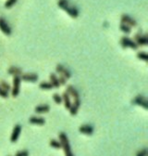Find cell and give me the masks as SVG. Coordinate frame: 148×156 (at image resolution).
I'll return each mask as SVG.
<instances>
[{"label": "cell", "instance_id": "cell-1", "mask_svg": "<svg viewBox=\"0 0 148 156\" xmlns=\"http://www.w3.org/2000/svg\"><path fill=\"white\" fill-rule=\"evenodd\" d=\"M57 6H59L60 9L65 10L68 14L73 19H76L79 16V9H77L75 6H70L69 0H59V1H57Z\"/></svg>", "mask_w": 148, "mask_h": 156}, {"label": "cell", "instance_id": "cell-2", "mask_svg": "<svg viewBox=\"0 0 148 156\" xmlns=\"http://www.w3.org/2000/svg\"><path fill=\"white\" fill-rule=\"evenodd\" d=\"M59 138L61 143V148L63 149L64 152H65V156H74V154L71 152V149H70L69 141L67 134L64 132H61L59 135Z\"/></svg>", "mask_w": 148, "mask_h": 156}, {"label": "cell", "instance_id": "cell-3", "mask_svg": "<svg viewBox=\"0 0 148 156\" xmlns=\"http://www.w3.org/2000/svg\"><path fill=\"white\" fill-rule=\"evenodd\" d=\"M120 45H121V47L122 48H131L132 49H137L138 48V46L137 44L134 42L133 39L130 38V37H128V36H123V37H121L120 39Z\"/></svg>", "mask_w": 148, "mask_h": 156}, {"label": "cell", "instance_id": "cell-4", "mask_svg": "<svg viewBox=\"0 0 148 156\" xmlns=\"http://www.w3.org/2000/svg\"><path fill=\"white\" fill-rule=\"evenodd\" d=\"M134 42L137 44V46H141V47H144V46L148 45V36L146 34H142V32H138L134 36Z\"/></svg>", "mask_w": 148, "mask_h": 156}, {"label": "cell", "instance_id": "cell-5", "mask_svg": "<svg viewBox=\"0 0 148 156\" xmlns=\"http://www.w3.org/2000/svg\"><path fill=\"white\" fill-rule=\"evenodd\" d=\"M21 76L16 75L13 77V87L11 88V93L12 97H18L19 93H20V89H21Z\"/></svg>", "mask_w": 148, "mask_h": 156}, {"label": "cell", "instance_id": "cell-6", "mask_svg": "<svg viewBox=\"0 0 148 156\" xmlns=\"http://www.w3.org/2000/svg\"><path fill=\"white\" fill-rule=\"evenodd\" d=\"M132 104H135V105H139V106L144 107L145 110L148 109L147 99H146L144 96H143V95H138L137 97H135L134 99L132 100Z\"/></svg>", "mask_w": 148, "mask_h": 156}, {"label": "cell", "instance_id": "cell-7", "mask_svg": "<svg viewBox=\"0 0 148 156\" xmlns=\"http://www.w3.org/2000/svg\"><path fill=\"white\" fill-rule=\"evenodd\" d=\"M120 22L121 23L129 25L130 27H136L137 26V22L131 16H129L128 14H122L120 17Z\"/></svg>", "mask_w": 148, "mask_h": 156}, {"label": "cell", "instance_id": "cell-8", "mask_svg": "<svg viewBox=\"0 0 148 156\" xmlns=\"http://www.w3.org/2000/svg\"><path fill=\"white\" fill-rule=\"evenodd\" d=\"M56 73H59L60 75H63L67 80L71 77V73H70V72L64 66V65H62L60 63H59L56 66Z\"/></svg>", "mask_w": 148, "mask_h": 156}, {"label": "cell", "instance_id": "cell-9", "mask_svg": "<svg viewBox=\"0 0 148 156\" xmlns=\"http://www.w3.org/2000/svg\"><path fill=\"white\" fill-rule=\"evenodd\" d=\"M21 78L22 81H25V82H31V83H35L37 82L38 76L37 74H34V73H27V74H22L21 75Z\"/></svg>", "mask_w": 148, "mask_h": 156}, {"label": "cell", "instance_id": "cell-10", "mask_svg": "<svg viewBox=\"0 0 148 156\" xmlns=\"http://www.w3.org/2000/svg\"><path fill=\"white\" fill-rule=\"evenodd\" d=\"M0 30H1L6 35H11V28L9 27V23L6 22V20L3 18H0Z\"/></svg>", "mask_w": 148, "mask_h": 156}, {"label": "cell", "instance_id": "cell-11", "mask_svg": "<svg viewBox=\"0 0 148 156\" xmlns=\"http://www.w3.org/2000/svg\"><path fill=\"white\" fill-rule=\"evenodd\" d=\"M21 126L20 125H16L13 128V131H12V134H11V136H10V141L12 143H15L19 136L21 135Z\"/></svg>", "mask_w": 148, "mask_h": 156}, {"label": "cell", "instance_id": "cell-12", "mask_svg": "<svg viewBox=\"0 0 148 156\" xmlns=\"http://www.w3.org/2000/svg\"><path fill=\"white\" fill-rule=\"evenodd\" d=\"M79 131L82 133V134H84V135H92L94 133V127L90 125H83V126H81L79 127Z\"/></svg>", "mask_w": 148, "mask_h": 156}, {"label": "cell", "instance_id": "cell-13", "mask_svg": "<svg viewBox=\"0 0 148 156\" xmlns=\"http://www.w3.org/2000/svg\"><path fill=\"white\" fill-rule=\"evenodd\" d=\"M66 91L69 95V97H72L73 99H79L80 98V94L78 92V90H77L73 86H71V84H69V86L67 87Z\"/></svg>", "mask_w": 148, "mask_h": 156}, {"label": "cell", "instance_id": "cell-14", "mask_svg": "<svg viewBox=\"0 0 148 156\" xmlns=\"http://www.w3.org/2000/svg\"><path fill=\"white\" fill-rule=\"evenodd\" d=\"M29 122L33 125H37V126H44L46 124V120L42 117H37V116H33L29 119Z\"/></svg>", "mask_w": 148, "mask_h": 156}, {"label": "cell", "instance_id": "cell-15", "mask_svg": "<svg viewBox=\"0 0 148 156\" xmlns=\"http://www.w3.org/2000/svg\"><path fill=\"white\" fill-rule=\"evenodd\" d=\"M8 74L10 75H13V76H16V75L21 76L22 74V69L20 67H17V66H11L8 70Z\"/></svg>", "mask_w": 148, "mask_h": 156}, {"label": "cell", "instance_id": "cell-16", "mask_svg": "<svg viewBox=\"0 0 148 156\" xmlns=\"http://www.w3.org/2000/svg\"><path fill=\"white\" fill-rule=\"evenodd\" d=\"M61 97H62V102H64L65 108L69 110V107L71 106V101H70V97H69V95L68 94L67 91H64L63 95H62Z\"/></svg>", "mask_w": 148, "mask_h": 156}, {"label": "cell", "instance_id": "cell-17", "mask_svg": "<svg viewBox=\"0 0 148 156\" xmlns=\"http://www.w3.org/2000/svg\"><path fill=\"white\" fill-rule=\"evenodd\" d=\"M49 110H50V107L47 104H43V105L36 106L34 108V112L37 113H48Z\"/></svg>", "mask_w": 148, "mask_h": 156}, {"label": "cell", "instance_id": "cell-18", "mask_svg": "<svg viewBox=\"0 0 148 156\" xmlns=\"http://www.w3.org/2000/svg\"><path fill=\"white\" fill-rule=\"evenodd\" d=\"M49 79H50V83L53 84V87L55 88H59L60 87V84L59 82V78H57L56 74L52 73V74H50L49 75Z\"/></svg>", "mask_w": 148, "mask_h": 156}, {"label": "cell", "instance_id": "cell-19", "mask_svg": "<svg viewBox=\"0 0 148 156\" xmlns=\"http://www.w3.org/2000/svg\"><path fill=\"white\" fill-rule=\"evenodd\" d=\"M39 87L41 89H44V90H50V89L54 88L53 84H51L50 82H41L39 84Z\"/></svg>", "mask_w": 148, "mask_h": 156}, {"label": "cell", "instance_id": "cell-20", "mask_svg": "<svg viewBox=\"0 0 148 156\" xmlns=\"http://www.w3.org/2000/svg\"><path fill=\"white\" fill-rule=\"evenodd\" d=\"M119 29L121 32H123L124 34H131L132 32V27H130L129 25H126L124 23H120Z\"/></svg>", "mask_w": 148, "mask_h": 156}, {"label": "cell", "instance_id": "cell-21", "mask_svg": "<svg viewBox=\"0 0 148 156\" xmlns=\"http://www.w3.org/2000/svg\"><path fill=\"white\" fill-rule=\"evenodd\" d=\"M137 58L141 61H148V54L144 51H140L137 53Z\"/></svg>", "mask_w": 148, "mask_h": 156}, {"label": "cell", "instance_id": "cell-22", "mask_svg": "<svg viewBox=\"0 0 148 156\" xmlns=\"http://www.w3.org/2000/svg\"><path fill=\"white\" fill-rule=\"evenodd\" d=\"M50 146L52 148H55V149H61V143L60 141H57L56 139H51L50 142H49Z\"/></svg>", "mask_w": 148, "mask_h": 156}, {"label": "cell", "instance_id": "cell-23", "mask_svg": "<svg viewBox=\"0 0 148 156\" xmlns=\"http://www.w3.org/2000/svg\"><path fill=\"white\" fill-rule=\"evenodd\" d=\"M78 110H79V107L75 106L73 103H71V106H70L69 109V113L71 114V115H73V116H75L77 113H78Z\"/></svg>", "mask_w": 148, "mask_h": 156}, {"label": "cell", "instance_id": "cell-24", "mask_svg": "<svg viewBox=\"0 0 148 156\" xmlns=\"http://www.w3.org/2000/svg\"><path fill=\"white\" fill-rule=\"evenodd\" d=\"M0 87H1L5 91H7V92H9V90H11L10 84L6 81H1V83H0Z\"/></svg>", "mask_w": 148, "mask_h": 156}, {"label": "cell", "instance_id": "cell-25", "mask_svg": "<svg viewBox=\"0 0 148 156\" xmlns=\"http://www.w3.org/2000/svg\"><path fill=\"white\" fill-rule=\"evenodd\" d=\"M53 100L56 104H61L62 103V97L57 93L53 95Z\"/></svg>", "mask_w": 148, "mask_h": 156}, {"label": "cell", "instance_id": "cell-26", "mask_svg": "<svg viewBox=\"0 0 148 156\" xmlns=\"http://www.w3.org/2000/svg\"><path fill=\"white\" fill-rule=\"evenodd\" d=\"M16 3H17V0H8V1L5 3V8H6V9H10V8H12V6H13Z\"/></svg>", "mask_w": 148, "mask_h": 156}, {"label": "cell", "instance_id": "cell-27", "mask_svg": "<svg viewBox=\"0 0 148 156\" xmlns=\"http://www.w3.org/2000/svg\"><path fill=\"white\" fill-rule=\"evenodd\" d=\"M57 78H59V82L60 84V86H66L67 79L65 77H64L63 75H59V77H57Z\"/></svg>", "mask_w": 148, "mask_h": 156}, {"label": "cell", "instance_id": "cell-28", "mask_svg": "<svg viewBox=\"0 0 148 156\" xmlns=\"http://www.w3.org/2000/svg\"><path fill=\"white\" fill-rule=\"evenodd\" d=\"M147 153H148V151L146 149H143L139 151L136 154V156H147Z\"/></svg>", "mask_w": 148, "mask_h": 156}, {"label": "cell", "instance_id": "cell-29", "mask_svg": "<svg viewBox=\"0 0 148 156\" xmlns=\"http://www.w3.org/2000/svg\"><path fill=\"white\" fill-rule=\"evenodd\" d=\"M0 97L4 98V99H6V98L9 97V93L7 92V91H5L1 87H0Z\"/></svg>", "mask_w": 148, "mask_h": 156}, {"label": "cell", "instance_id": "cell-30", "mask_svg": "<svg viewBox=\"0 0 148 156\" xmlns=\"http://www.w3.org/2000/svg\"><path fill=\"white\" fill-rule=\"evenodd\" d=\"M15 156H29V152L28 151H19L17 152Z\"/></svg>", "mask_w": 148, "mask_h": 156}, {"label": "cell", "instance_id": "cell-31", "mask_svg": "<svg viewBox=\"0 0 148 156\" xmlns=\"http://www.w3.org/2000/svg\"><path fill=\"white\" fill-rule=\"evenodd\" d=\"M73 104H74L75 106H77V107L80 108V106H81V99H80V98H79V99H74Z\"/></svg>", "mask_w": 148, "mask_h": 156}]
</instances>
